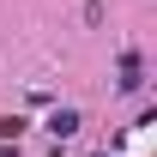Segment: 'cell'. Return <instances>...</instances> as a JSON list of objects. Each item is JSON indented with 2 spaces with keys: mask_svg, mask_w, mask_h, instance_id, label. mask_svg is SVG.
<instances>
[{
  "mask_svg": "<svg viewBox=\"0 0 157 157\" xmlns=\"http://www.w3.org/2000/svg\"><path fill=\"white\" fill-rule=\"evenodd\" d=\"M103 157H115V151H103Z\"/></svg>",
  "mask_w": 157,
  "mask_h": 157,
  "instance_id": "cell-3",
  "label": "cell"
},
{
  "mask_svg": "<svg viewBox=\"0 0 157 157\" xmlns=\"http://www.w3.org/2000/svg\"><path fill=\"white\" fill-rule=\"evenodd\" d=\"M78 127H85V121H78V109H48V133H55V139H73Z\"/></svg>",
  "mask_w": 157,
  "mask_h": 157,
  "instance_id": "cell-2",
  "label": "cell"
},
{
  "mask_svg": "<svg viewBox=\"0 0 157 157\" xmlns=\"http://www.w3.org/2000/svg\"><path fill=\"white\" fill-rule=\"evenodd\" d=\"M115 91H121V97H139V91H145V55H133V48L121 55V78H115Z\"/></svg>",
  "mask_w": 157,
  "mask_h": 157,
  "instance_id": "cell-1",
  "label": "cell"
}]
</instances>
